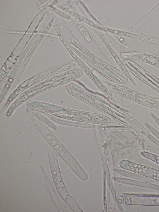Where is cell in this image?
<instances>
[{
    "label": "cell",
    "mask_w": 159,
    "mask_h": 212,
    "mask_svg": "<svg viewBox=\"0 0 159 212\" xmlns=\"http://www.w3.org/2000/svg\"><path fill=\"white\" fill-rule=\"evenodd\" d=\"M78 43L72 47L73 50L93 70L119 84L123 85L128 82V77L124 72L94 54L79 41Z\"/></svg>",
    "instance_id": "2"
},
{
    "label": "cell",
    "mask_w": 159,
    "mask_h": 212,
    "mask_svg": "<svg viewBox=\"0 0 159 212\" xmlns=\"http://www.w3.org/2000/svg\"><path fill=\"white\" fill-rule=\"evenodd\" d=\"M120 96L139 104L159 109V98L139 92L124 85L119 90Z\"/></svg>",
    "instance_id": "4"
},
{
    "label": "cell",
    "mask_w": 159,
    "mask_h": 212,
    "mask_svg": "<svg viewBox=\"0 0 159 212\" xmlns=\"http://www.w3.org/2000/svg\"><path fill=\"white\" fill-rule=\"evenodd\" d=\"M79 66L83 71L84 73L92 81L94 85L112 103L116 104V100L113 97L111 91L107 88L93 74L92 71L84 63L83 61L78 56L74 58Z\"/></svg>",
    "instance_id": "5"
},
{
    "label": "cell",
    "mask_w": 159,
    "mask_h": 212,
    "mask_svg": "<svg viewBox=\"0 0 159 212\" xmlns=\"http://www.w3.org/2000/svg\"><path fill=\"white\" fill-rule=\"evenodd\" d=\"M80 85L72 83L66 86V90L71 95L89 105L114 118L127 117L128 114L122 108L115 104L102 97V93L88 88L80 81Z\"/></svg>",
    "instance_id": "1"
},
{
    "label": "cell",
    "mask_w": 159,
    "mask_h": 212,
    "mask_svg": "<svg viewBox=\"0 0 159 212\" xmlns=\"http://www.w3.org/2000/svg\"><path fill=\"white\" fill-rule=\"evenodd\" d=\"M123 62L126 68L135 77L159 93L158 78L131 59H125Z\"/></svg>",
    "instance_id": "3"
},
{
    "label": "cell",
    "mask_w": 159,
    "mask_h": 212,
    "mask_svg": "<svg viewBox=\"0 0 159 212\" xmlns=\"http://www.w3.org/2000/svg\"><path fill=\"white\" fill-rule=\"evenodd\" d=\"M135 59L159 68V57L137 52L135 54Z\"/></svg>",
    "instance_id": "6"
}]
</instances>
